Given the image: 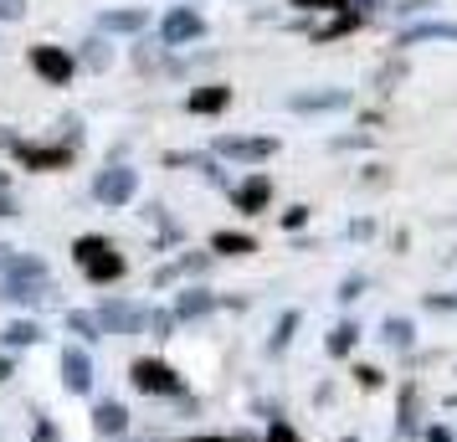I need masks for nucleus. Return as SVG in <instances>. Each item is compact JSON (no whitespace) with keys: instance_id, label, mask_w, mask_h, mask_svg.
<instances>
[{"instance_id":"obj_12","label":"nucleus","mask_w":457,"mask_h":442,"mask_svg":"<svg viewBox=\"0 0 457 442\" xmlns=\"http://www.w3.org/2000/svg\"><path fill=\"white\" fill-rule=\"evenodd\" d=\"M104 26L108 31H139V26H145V11H108Z\"/></svg>"},{"instance_id":"obj_8","label":"nucleus","mask_w":457,"mask_h":442,"mask_svg":"<svg viewBox=\"0 0 457 442\" xmlns=\"http://www.w3.org/2000/svg\"><path fill=\"white\" fill-rule=\"evenodd\" d=\"M72 160V149H31V145H21V165H31V170H57V165H67Z\"/></svg>"},{"instance_id":"obj_4","label":"nucleus","mask_w":457,"mask_h":442,"mask_svg":"<svg viewBox=\"0 0 457 442\" xmlns=\"http://www.w3.org/2000/svg\"><path fill=\"white\" fill-rule=\"evenodd\" d=\"M206 31V21L195 11H170L165 16V46H180V42H195Z\"/></svg>"},{"instance_id":"obj_18","label":"nucleus","mask_w":457,"mask_h":442,"mask_svg":"<svg viewBox=\"0 0 457 442\" xmlns=\"http://www.w3.org/2000/svg\"><path fill=\"white\" fill-rule=\"evenodd\" d=\"M293 5H309V11H339V5H350V0H293Z\"/></svg>"},{"instance_id":"obj_24","label":"nucleus","mask_w":457,"mask_h":442,"mask_svg":"<svg viewBox=\"0 0 457 442\" xmlns=\"http://www.w3.org/2000/svg\"><path fill=\"white\" fill-rule=\"evenodd\" d=\"M190 442H216V438H190Z\"/></svg>"},{"instance_id":"obj_13","label":"nucleus","mask_w":457,"mask_h":442,"mask_svg":"<svg viewBox=\"0 0 457 442\" xmlns=\"http://www.w3.org/2000/svg\"><path fill=\"white\" fill-rule=\"evenodd\" d=\"M124 427H129L124 406H113V401H108V406H98V432H124Z\"/></svg>"},{"instance_id":"obj_10","label":"nucleus","mask_w":457,"mask_h":442,"mask_svg":"<svg viewBox=\"0 0 457 442\" xmlns=\"http://www.w3.org/2000/svg\"><path fill=\"white\" fill-rule=\"evenodd\" d=\"M268 196H272V186H268V180H247V186L237 190V201H242V211L268 206Z\"/></svg>"},{"instance_id":"obj_21","label":"nucleus","mask_w":457,"mask_h":442,"mask_svg":"<svg viewBox=\"0 0 457 442\" xmlns=\"http://www.w3.org/2000/svg\"><path fill=\"white\" fill-rule=\"evenodd\" d=\"M268 442H298V438H293V427H283V421H278V427L268 432Z\"/></svg>"},{"instance_id":"obj_14","label":"nucleus","mask_w":457,"mask_h":442,"mask_svg":"<svg viewBox=\"0 0 457 442\" xmlns=\"http://www.w3.org/2000/svg\"><path fill=\"white\" fill-rule=\"evenodd\" d=\"M216 247H221V253H257V242L242 237V232H216Z\"/></svg>"},{"instance_id":"obj_11","label":"nucleus","mask_w":457,"mask_h":442,"mask_svg":"<svg viewBox=\"0 0 457 442\" xmlns=\"http://www.w3.org/2000/svg\"><path fill=\"white\" fill-rule=\"evenodd\" d=\"M195 113H216V108H227V88H201L195 98H190Z\"/></svg>"},{"instance_id":"obj_6","label":"nucleus","mask_w":457,"mask_h":442,"mask_svg":"<svg viewBox=\"0 0 457 442\" xmlns=\"http://www.w3.org/2000/svg\"><path fill=\"white\" fill-rule=\"evenodd\" d=\"M62 371H67V386H72V391H87V386H93V360H87L83 350H67Z\"/></svg>"},{"instance_id":"obj_16","label":"nucleus","mask_w":457,"mask_h":442,"mask_svg":"<svg viewBox=\"0 0 457 442\" xmlns=\"http://www.w3.org/2000/svg\"><path fill=\"white\" fill-rule=\"evenodd\" d=\"M5 339H11V345H31V339H37V324H11Z\"/></svg>"},{"instance_id":"obj_23","label":"nucleus","mask_w":457,"mask_h":442,"mask_svg":"<svg viewBox=\"0 0 457 442\" xmlns=\"http://www.w3.org/2000/svg\"><path fill=\"white\" fill-rule=\"evenodd\" d=\"M0 376H11V360H0Z\"/></svg>"},{"instance_id":"obj_7","label":"nucleus","mask_w":457,"mask_h":442,"mask_svg":"<svg viewBox=\"0 0 457 442\" xmlns=\"http://www.w3.org/2000/svg\"><path fill=\"white\" fill-rule=\"evenodd\" d=\"M216 149H221V154H237V160H268L278 145H272V139H221Z\"/></svg>"},{"instance_id":"obj_15","label":"nucleus","mask_w":457,"mask_h":442,"mask_svg":"<svg viewBox=\"0 0 457 442\" xmlns=\"http://www.w3.org/2000/svg\"><path fill=\"white\" fill-rule=\"evenodd\" d=\"M206 309H211V294H201V288H195V294H186V298H180V314H186V319L206 314Z\"/></svg>"},{"instance_id":"obj_2","label":"nucleus","mask_w":457,"mask_h":442,"mask_svg":"<svg viewBox=\"0 0 457 442\" xmlns=\"http://www.w3.org/2000/svg\"><path fill=\"white\" fill-rule=\"evenodd\" d=\"M93 196H98L104 206H124L129 196H134V170H104L98 186H93Z\"/></svg>"},{"instance_id":"obj_17","label":"nucleus","mask_w":457,"mask_h":442,"mask_svg":"<svg viewBox=\"0 0 457 442\" xmlns=\"http://www.w3.org/2000/svg\"><path fill=\"white\" fill-rule=\"evenodd\" d=\"M350 345H354V329H339V335H329V350H334V355H345Z\"/></svg>"},{"instance_id":"obj_5","label":"nucleus","mask_w":457,"mask_h":442,"mask_svg":"<svg viewBox=\"0 0 457 442\" xmlns=\"http://www.w3.org/2000/svg\"><path fill=\"white\" fill-rule=\"evenodd\" d=\"M134 380L145 391H175V376H170V365H160V360H139L134 365Z\"/></svg>"},{"instance_id":"obj_20","label":"nucleus","mask_w":457,"mask_h":442,"mask_svg":"<svg viewBox=\"0 0 457 442\" xmlns=\"http://www.w3.org/2000/svg\"><path fill=\"white\" fill-rule=\"evenodd\" d=\"M21 11H26V0H0V16H5V21H16Z\"/></svg>"},{"instance_id":"obj_1","label":"nucleus","mask_w":457,"mask_h":442,"mask_svg":"<svg viewBox=\"0 0 457 442\" xmlns=\"http://www.w3.org/2000/svg\"><path fill=\"white\" fill-rule=\"evenodd\" d=\"M72 253H78V268H83L93 283H113V278H124V257L113 253L104 237H83Z\"/></svg>"},{"instance_id":"obj_9","label":"nucleus","mask_w":457,"mask_h":442,"mask_svg":"<svg viewBox=\"0 0 457 442\" xmlns=\"http://www.w3.org/2000/svg\"><path fill=\"white\" fill-rule=\"evenodd\" d=\"M104 324H108V329H139V324H145V314H139V309H129V304H108Z\"/></svg>"},{"instance_id":"obj_19","label":"nucleus","mask_w":457,"mask_h":442,"mask_svg":"<svg viewBox=\"0 0 457 442\" xmlns=\"http://www.w3.org/2000/svg\"><path fill=\"white\" fill-rule=\"evenodd\" d=\"M72 329H78V335H87V339L98 335V324H93V319H87V314H72Z\"/></svg>"},{"instance_id":"obj_22","label":"nucleus","mask_w":457,"mask_h":442,"mask_svg":"<svg viewBox=\"0 0 457 442\" xmlns=\"http://www.w3.org/2000/svg\"><path fill=\"white\" fill-rule=\"evenodd\" d=\"M5 211H11V196H0V216H5Z\"/></svg>"},{"instance_id":"obj_3","label":"nucleus","mask_w":457,"mask_h":442,"mask_svg":"<svg viewBox=\"0 0 457 442\" xmlns=\"http://www.w3.org/2000/svg\"><path fill=\"white\" fill-rule=\"evenodd\" d=\"M31 67H37L42 78H52V83H67V78H72V57H67L62 46H37V52H31Z\"/></svg>"}]
</instances>
